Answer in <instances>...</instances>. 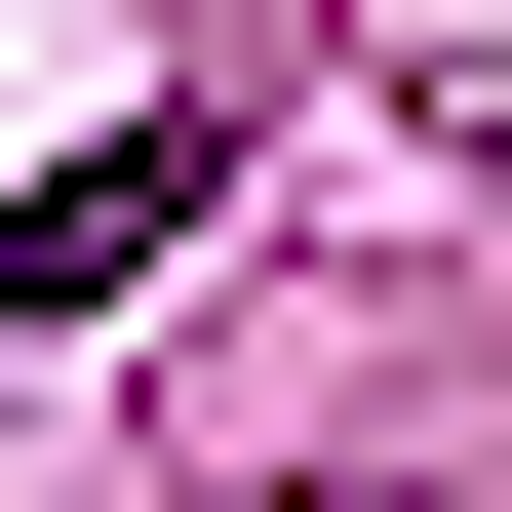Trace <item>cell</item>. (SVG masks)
<instances>
[{"mask_svg": "<svg viewBox=\"0 0 512 512\" xmlns=\"http://www.w3.org/2000/svg\"><path fill=\"white\" fill-rule=\"evenodd\" d=\"M158 237H197V119H119V158H40V197H0V276H40V316H119Z\"/></svg>", "mask_w": 512, "mask_h": 512, "instance_id": "cell-1", "label": "cell"}]
</instances>
